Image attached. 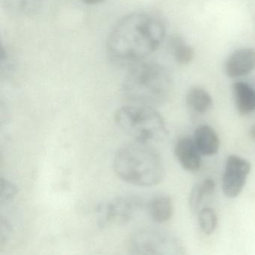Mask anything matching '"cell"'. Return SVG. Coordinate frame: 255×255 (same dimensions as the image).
Returning <instances> with one entry per match:
<instances>
[{"label": "cell", "mask_w": 255, "mask_h": 255, "mask_svg": "<svg viewBox=\"0 0 255 255\" xmlns=\"http://www.w3.org/2000/svg\"><path fill=\"white\" fill-rule=\"evenodd\" d=\"M172 80L162 65L141 63L127 74L122 84L125 98L132 104L154 107L169 98Z\"/></svg>", "instance_id": "3957f363"}, {"label": "cell", "mask_w": 255, "mask_h": 255, "mask_svg": "<svg viewBox=\"0 0 255 255\" xmlns=\"http://www.w3.org/2000/svg\"><path fill=\"white\" fill-rule=\"evenodd\" d=\"M142 207V200L135 195L113 198L98 206L97 224L101 228L123 226L135 219Z\"/></svg>", "instance_id": "8992f818"}, {"label": "cell", "mask_w": 255, "mask_h": 255, "mask_svg": "<svg viewBox=\"0 0 255 255\" xmlns=\"http://www.w3.org/2000/svg\"><path fill=\"white\" fill-rule=\"evenodd\" d=\"M5 7L13 14L32 16L41 10L44 0H3Z\"/></svg>", "instance_id": "2e32d148"}, {"label": "cell", "mask_w": 255, "mask_h": 255, "mask_svg": "<svg viewBox=\"0 0 255 255\" xmlns=\"http://www.w3.org/2000/svg\"><path fill=\"white\" fill-rule=\"evenodd\" d=\"M147 210L153 222L165 223L171 219L174 213L172 199L168 195H156L147 203Z\"/></svg>", "instance_id": "7c38bea8"}, {"label": "cell", "mask_w": 255, "mask_h": 255, "mask_svg": "<svg viewBox=\"0 0 255 255\" xmlns=\"http://www.w3.org/2000/svg\"><path fill=\"white\" fill-rule=\"evenodd\" d=\"M255 69V49L243 47L233 52L226 60L225 74L231 78L244 77Z\"/></svg>", "instance_id": "ba28073f"}, {"label": "cell", "mask_w": 255, "mask_h": 255, "mask_svg": "<svg viewBox=\"0 0 255 255\" xmlns=\"http://www.w3.org/2000/svg\"><path fill=\"white\" fill-rule=\"evenodd\" d=\"M192 139L203 156H213L219 150L220 139L219 135L209 125L198 127L194 132Z\"/></svg>", "instance_id": "30bf717a"}, {"label": "cell", "mask_w": 255, "mask_h": 255, "mask_svg": "<svg viewBox=\"0 0 255 255\" xmlns=\"http://www.w3.org/2000/svg\"><path fill=\"white\" fill-rule=\"evenodd\" d=\"M216 190V183L211 178L204 179L195 183L189 193V206L193 214L199 213L203 201L212 196Z\"/></svg>", "instance_id": "4fadbf2b"}, {"label": "cell", "mask_w": 255, "mask_h": 255, "mask_svg": "<svg viewBox=\"0 0 255 255\" xmlns=\"http://www.w3.org/2000/svg\"><path fill=\"white\" fill-rule=\"evenodd\" d=\"M186 101L192 111L200 115L205 114L213 107V99L210 94L198 86H194L188 90Z\"/></svg>", "instance_id": "5bb4252c"}, {"label": "cell", "mask_w": 255, "mask_h": 255, "mask_svg": "<svg viewBox=\"0 0 255 255\" xmlns=\"http://www.w3.org/2000/svg\"><path fill=\"white\" fill-rule=\"evenodd\" d=\"M165 35V26L159 16L149 12L132 13L113 28L107 50L111 59L118 63H135L156 51Z\"/></svg>", "instance_id": "6da1fadb"}, {"label": "cell", "mask_w": 255, "mask_h": 255, "mask_svg": "<svg viewBox=\"0 0 255 255\" xmlns=\"http://www.w3.org/2000/svg\"><path fill=\"white\" fill-rule=\"evenodd\" d=\"M198 225L205 235H212L218 226V216L210 207H204L198 213Z\"/></svg>", "instance_id": "e0dca14e"}, {"label": "cell", "mask_w": 255, "mask_h": 255, "mask_svg": "<svg viewBox=\"0 0 255 255\" xmlns=\"http://www.w3.org/2000/svg\"><path fill=\"white\" fill-rule=\"evenodd\" d=\"M83 3L88 4V5H97V4L101 3L106 0H80Z\"/></svg>", "instance_id": "ffe728a7"}, {"label": "cell", "mask_w": 255, "mask_h": 255, "mask_svg": "<svg viewBox=\"0 0 255 255\" xmlns=\"http://www.w3.org/2000/svg\"><path fill=\"white\" fill-rule=\"evenodd\" d=\"M236 108L241 116L255 111V89L244 82H237L233 86Z\"/></svg>", "instance_id": "8fae6325"}, {"label": "cell", "mask_w": 255, "mask_h": 255, "mask_svg": "<svg viewBox=\"0 0 255 255\" xmlns=\"http://www.w3.org/2000/svg\"><path fill=\"white\" fill-rule=\"evenodd\" d=\"M11 228L8 221L1 219L0 223V246H2L6 243L11 234Z\"/></svg>", "instance_id": "d6986e66"}, {"label": "cell", "mask_w": 255, "mask_h": 255, "mask_svg": "<svg viewBox=\"0 0 255 255\" xmlns=\"http://www.w3.org/2000/svg\"><path fill=\"white\" fill-rule=\"evenodd\" d=\"M115 120L122 132L137 142L153 146L168 135L163 119L153 107L125 106L116 112Z\"/></svg>", "instance_id": "277c9868"}, {"label": "cell", "mask_w": 255, "mask_h": 255, "mask_svg": "<svg viewBox=\"0 0 255 255\" xmlns=\"http://www.w3.org/2000/svg\"><path fill=\"white\" fill-rule=\"evenodd\" d=\"M252 171L250 162L237 155H230L225 162L222 177V191L229 198H235L241 193Z\"/></svg>", "instance_id": "52a82bcc"}, {"label": "cell", "mask_w": 255, "mask_h": 255, "mask_svg": "<svg viewBox=\"0 0 255 255\" xmlns=\"http://www.w3.org/2000/svg\"><path fill=\"white\" fill-rule=\"evenodd\" d=\"M168 44L174 59L179 65H186L193 60L195 51L182 37L177 35L171 36Z\"/></svg>", "instance_id": "9a60e30c"}, {"label": "cell", "mask_w": 255, "mask_h": 255, "mask_svg": "<svg viewBox=\"0 0 255 255\" xmlns=\"http://www.w3.org/2000/svg\"><path fill=\"white\" fill-rule=\"evenodd\" d=\"M181 243L175 237L162 230L144 228L135 231L128 241V250L132 255H170L183 254Z\"/></svg>", "instance_id": "5b68a950"}, {"label": "cell", "mask_w": 255, "mask_h": 255, "mask_svg": "<svg viewBox=\"0 0 255 255\" xmlns=\"http://www.w3.org/2000/svg\"><path fill=\"white\" fill-rule=\"evenodd\" d=\"M249 133H250L251 138L255 141V125L252 127V128L250 129V132H249Z\"/></svg>", "instance_id": "44dd1931"}, {"label": "cell", "mask_w": 255, "mask_h": 255, "mask_svg": "<svg viewBox=\"0 0 255 255\" xmlns=\"http://www.w3.org/2000/svg\"><path fill=\"white\" fill-rule=\"evenodd\" d=\"M17 188L11 182L1 178L0 181V201L2 204L9 202L15 197Z\"/></svg>", "instance_id": "ac0fdd59"}, {"label": "cell", "mask_w": 255, "mask_h": 255, "mask_svg": "<svg viewBox=\"0 0 255 255\" xmlns=\"http://www.w3.org/2000/svg\"><path fill=\"white\" fill-rule=\"evenodd\" d=\"M113 168L119 178L141 187L159 184L165 174L162 158L153 146L137 141L125 144L117 150Z\"/></svg>", "instance_id": "7a4b0ae2"}, {"label": "cell", "mask_w": 255, "mask_h": 255, "mask_svg": "<svg viewBox=\"0 0 255 255\" xmlns=\"http://www.w3.org/2000/svg\"><path fill=\"white\" fill-rule=\"evenodd\" d=\"M174 154L182 168L186 171L194 172L201 168L202 154L192 138H179L174 147Z\"/></svg>", "instance_id": "9c48e42d"}]
</instances>
